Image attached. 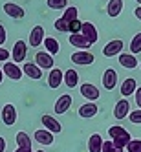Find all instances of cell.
I'll use <instances>...</instances> for the list:
<instances>
[{"label":"cell","mask_w":141,"mask_h":152,"mask_svg":"<svg viewBox=\"0 0 141 152\" xmlns=\"http://www.w3.org/2000/svg\"><path fill=\"white\" fill-rule=\"evenodd\" d=\"M15 152H33V150H31V147H24V148H18V147H17Z\"/></svg>","instance_id":"obj_41"},{"label":"cell","mask_w":141,"mask_h":152,"mask_svg":"<svg viewBox=\"0 0 141 152\" xmlns=\"http://www.w3.org/2000/svg\"><path fill=\"white\" fill-rule=\"evenodd\" d=\"M108 136L112 137V143L117 148H126V145L132 141L128 130L123 128V126H110V128H108Z\"/></svg>","instance_id":"obj_1"},{"label":"cell","mask_w":141,"mask_h":152,"mask_svg":"<svg viewBox=\"0 0 141 152\" xmlns=\"http://www.w3.org/2000/svg\"><path fill=\"white\" fill-rule=\"evenodd\" d=\"M123 40H119V39H115V40H110L108 44L103 48V55L104 57H115V55H121L123 53Z\"/></svg>","instance_id":"obj_4"},{"label":"cell","mask_w":141,"mask_h":152,"mask_svg":"<svg viewBox=\"0 0 141 152\" xmlns=\"http://www.w3.org/2000/svg\"><path fill=\"white\" fill-rule=\"evenodd\" d=\"M2 121H4V125H7V126L15 125V121H17V108H15L13 104H6V106L2 108Z\"/></svg>","instance_id":"obj_11"},{"label":"cell","mask_w":141,"mask_h":152,"mask_svg":"<svg viewBox=\"0 0 141 152\" xmlns=\"http://www.w3.org/2000/svg\"><path fill=\"white\" fill-rule=\"evenodd\" d=\"M70 44L75 46V48H79V50H88L92 46V42L86 39L83 33H75V35L70 37Z\"/></svg>","instance_id":"obj_14"},{"label":"cell","mask_w":141,"mask_h":152,"mask_svg":"<svg viewBox=\"0 0 141 152\" xmlns=\"http://www.w3.org/2000/svg\"><path fill=\"white\" fill-rule=\"evenodd\" d=\"M119 64H121L123 68L134 70L137 66V59H136V55H132V53H121V55H119Z\"/></svg>","instance_id":"obj_20"},{"label":"cell","mask_w":141,"mask_h":152,"mask_svg":"<svg viewBox=\"0 0 141 152\" xmlns=\"http://www.w3.org/2000/svg\"><path fill=\"white\" fill-rule=\"evenodd\" d=\"M4 150H6V139L0 137V152H4Z\"/></svg>","instance_id":"obj_40"},{"label":"cell","mask_w":141,"mask_h":152,"mask_svg":"<svg viewBox=\"0 0 141 152\" xmlns=\"http://www.w3.org/2000/svg\"><path fill=\"white\" fill-rule=\"evenodd\" d=\"M81 33L88 39L92 44H95L97 39H99V33H97V29H95V26L92 22H83V31H81Z\"/></svg>","instance_id":"obj_17"},{"label":"cell","mask_w":141,"mask_h":152,"mask_svg":"<svg viewBox=\"0 0 141 152\" xmlns=\"http://www.w3.org/2000/svg\"><path fill=\"white\" fill-rule=\"evenodd\" d=\"M22 72L28 75L29 79H35V81H39L42 77V70L37 66V64H33V62H26L22 66Z\"/></svg>","instance_id":"obj_18"},{"label":"cell","mask_w":141,"mask_h":152,"mask_svg":"<svg viewBox=\"0 0 141 152\" xmlns=\"http://www.w3.org/2000/svg\"><path fill=\"white\" fill-rule=\"evenodd\" d=\"M4 75H7L9 79H13V81H18L20 77H22V68H18L17 66V62H11V61H7V62H4Z\"/></svg>","instance_id":"obj_7"},{"label":"cell","mask_w":141,"mask_h":152,"mask_svg":"<svg viewBox=\"0 0 141 152\" xmlns=\"http://www.w3.org/2000/svg\"><path fill=\"white\" fill-rule=\"evenodd\" d=\"M128 114H130V103L126 99L117 101V104L114 106V117L115 119H125V117H128Z\"/></svg>","instance_id":"obj_12"},{"label":"cell","mask_w":141,"mask_h":152,"mask_svg":"<svg viewBox=\"0 0 141 152\" xmlns=\"http://www.w3.org/2000/svg\"><path fill=\"white\" fill-rule=\"evenodd\" d=\"M77 13H79V9L75 7V6H72V7H66V11H64L62 18H64V20H66V22L70 24V22H73V20H77Z\"/></svg>","instance_id":"obj_28"},{"label":"cell","mask_w":141,"mask_h":152,"mask_svg":"<svg viewBox=\"0 0 141 152\" xmlns=\"http://www.w3.org/2000/svg\"><path fill=\"white\" fill-rule=\"evenodd\" d=\"M139 66H141V64H139Z\"/></svg>","instance_id":"obj_45"},{"label":"cell","mask_w":141,"mask_h":152,"mask_svg":"<svg viewBox=\"0 0 141 152\" xmlns=\"http://www.w3.org/2000/svg\"><path fill=\"white\" fill-rule=\"evenodd\" d=\"M62 81H64V73H62V70L53 68V70L50 72V75H48V84H50V88H59Z\"/></svg>","instance_id":"obj_16"},{"label":"cell","mask_w":141,"mask_h":152,"mask_svg":"<svg viewBox=\"0 0 141 152\" xmlns=\"http://www.w3.org/2000/svg\"><path fill=\"white\" fill-rule=\"evenodd\" d=\"M64 84H66L68 88H75V86L79 84L77 70H66V73H64Z\"/></svg>","instance_id":"obj_24"},{"label":"cell","mask_w":141,"mask_h":152,"mask_svg":"<svg viewBox=\"0 0 141 152\" xmlns=\"http://www.w3.org/2000/svg\"><path fill=\"white\" fill-rule=\"evenodd\" d=\"M9 57H11V53H9L6 48H0V61H2V62H7Z\"/></svg>","instance_id":"obj_36"},{"label":"cell","mask_w":141,"mask_h":152,"mask_svg":"<svg viewBox=\"0 0 141 152\" xmlns=\"http://www.w3.org/2000/svg\"><path fill=\"white\" fill-rule=\"evenodd\" d=\"M106 11L110 17H119L123 11V0H110L106 6Z\"/></svg>","instance_id":"obj_25"},{"label":"cell","mask_w":141,"mask_h":152,"mask_svg":"<svg viewBox=\"0 0 141 152\" xmlns=\"http://www.w3.org/2000/svg\"><path fill=\"white\" fill-rule=\"evenodd\" d=\"M42 125H44V128L48 130V132H51V134H59L61 130H62V126H61V123L57 121L53 115H42Z\"/></svg>","instance_id":"obj_10"},{"label":"cell","mask_w":141,"mask_h":152,"mask_svg":"<svg viewBox=\"0 0 141 152\" xmlns=\"http://www.w3.org/2000/svg\"><path fill=\"white\" fill-rule=\"evenodd\" d=\"M103 137L99 134H92L88 139V150L90 152H103Z\"/></svg>","instance_id":"obj_22"},{"label":"cell","mask_w":141,"mask_h":152,"mask_svg":"<svg viewBox=\"0 0 141 152\" xmlns=\"http://www.w3.org/2000/svg\"><path fill=\"white\" fill-rule=\"evenodd\" d=\"M134 15H136L137 20H141V6H137V7L134 9Z\"/></svg>","instance_id":"obj_39"},{"label":"cell","mask_w":141,"mask_h":152,"mask_svg":"<svg viewBox=\"0 0 141 152\" xmlns=\"http://www.w3.org/2000/svg\"><path fill=\"white\" fill-rule=\"evenodd\" d=\"M68 31H70L72 35L81 33V31H83V22H81V20H73V22H70L68 24Z\"/></svg>","instance_id":"obj_31"},{"label":"cell","mask_w":141,"mask_h":152,"mask_svg":"<svg viewBox=\"0 0 141 152\" xmlns=\"http://www.w3.org/2000/svg\"><path fill=\"white\" fill-rule=\"evenodd\" d=\"M42 42H44V28L42 26H35L33 29L29 31V46H40Z\"/></svg>","instance_id":"obj_8"},{"label":"cell","mask_w":141,"mask_h":152,"mask_svg":"<svg viewBox=\"0 0 141 152\" xmlns=\"http://www.w3.org/2000/svg\"><path fill=\"white\" fill-rule=\"evenodd\" d=\"M97 112H99V108H97V104H95V103H84V104L79 108V115H81V117H84V119L94 117Z\"/></svg>","instance_id":"obj_21"},{"label":"cell","mask_w":141,"mask_h":152,"mask_svg":"<svg viewBox=\"0 0 141 152\" xmlns=\"http://www.w3.org/2000/svg\"><path fill=\"white\" fill-rule=\"evenodd\" d=\"M115 84H117V72L114 68L104 70V73H103V86L106 90H114Z\"/></svg>","instance_id":"obj_9"},{"label":"cell","mask_w":141,"mask_h":152,"mask_svg":"<svg viewBox=\"0 0 141 152\" xmlns=\"http://www.w3.org/2000/svg\"><path fill=\"white\" fill-rule=\"evenodd\" d=\"M46 4H48V7H50V9H64V7L68 6L66 0H48Z\"/></svg>","instance_id":"obj_30"},{"label":"cell","mask_w":141,"mask_h":152,"mask_svg":"<svg viewBox=\"0 0 141 152\" xmlns=\"http://www.w3.org/2000/svg\"><path fill=\"white\" fill-rule=\"evenodd\" d=\"M126 150L128 152H141V139H132L126 145Z\"/></svg>","instance_id":"obj_33"},{"label":"cell","mask_w":141,"mask_h":152,"mask_svg":"<svg viewBox=\"0 0 141 152\" xmlns=\"http://www.w3.org/2000/svg\"><path fill=\"white\" fill-rule=\"evenodd\" d=\"M44 48L50 55H55V53H59V40H55L53 37H46L44 39Z\"/></svg>","instance_id":"obj_26"},{"label":"cell","mask_w":141,"mask_h":152,"mask_svg":"<svg viewBox=\"0 0 141 152\" xmlns=\"http://www.w3.org/2000/svg\"><path fill=\"white\" fill-rule=\"evenodd\" d=\"M4 13L7 17H11V18H22L24 17V9L20 6H17V4H13V2H6L4 4Z\"/></svg>","instance_id":"obj_15"},{"label":"cell","mask_w":141,"mask_h":152,"mask_svg":"<svg viewBox=\"0 0 141 152\" xmlns=\"http://www.w3.org/2000/svg\"><path fill=\"white\" fill-rule=\"evenodd\" d=\"M94 53H90L88 50H79V51H75L73 55H72V62L73 64H79V66H88V64L94 62Z\"/></svg>","instance_id":"obj_3"},{"label":"cell","mask_w":141,"mask_h":152,"mask_svg":"<svg viewBox=\"0 0 141 152\" xmlns=\"http://www.w3.org/2000/svg\"><path fill=\"white\" fill-rule=\"evenodd\" d=\"M35 64L40 68V70H53V64H55V61H53V55H50L48 51H37L35 53Z\"/></svg>","instance_id":"obj_2"},{"label":"cell","mask_w":141,"mask_h":152,"mask_svg":"<svg viewBox=\"0 0 141 152\" xmlns=\"http://www.w3.org/2000/svg\"><path fill=\"white\" fill-rule=\"evenodd\" d=\"M6 39H7V33H6V28H4V24H0V46L6 42Z\"/></svg>","instance_id":"obj_37"},{"label":"cell","mask_w":141,"mask_h":152,"mask_svg":"<svg viewBox=\"0 0 141 152\" xmlns=\"http://www.w3.org/2000/svg\"><path fill=\"white\" fill-rule=\"evenodd\" d=\"M128 119H130V123H134V125H141V108L132 110V114H128Z\"/></svg>","instance_id":"obj_32"},{"label":"cell","mask_w":141,"mask_h":152,"mask_svg":"<svg viewBox=\"0 0 141 152\" xmlns=\"http://www.w3.org/2000/svg\"><path fill=\"white\" fill-rule=\"evenodd\" d=\"M136 2H137V4H139V6H141V0H136Z\"/></svg>","instance_id":"obj_43"},{"label":"cell","mask_w":141,"mask_h":152,"mask_svg":"<svg viewBox=\"0 0 141 152\" xmlns=\"http://www.w3.org/2000/svg\"><path fill=\"white\" fill-rule=\"evenodd\" d=\"M37 152H44V150H37Z\"/></svg>","instance_id":"obj_44"},{"label":"cell","mask_w":141,"mask_h":152,"mask_svg":"<svg viewBox=\"0 0 141 152\" xmlns=\"http://www.w3.org/2000/svg\"><path fill=\"white\" fill-rule=\"evenodd\" d=\"M55 29H57V31H68V22H66L64 18L55 20Z\"/></svg>","instance_id":"obj_35"},{"label":"cell","mask_w":141,"mask_h":152,"mask_svg":"<svg viewBox=\"0 0 141 152\" xmlns=\"http://www.w3.org/2000/svg\"><path fill=\"white\" fill-rule=\"evenodd\" d=\"M103 152H123V148H117L112 141H104L103 143Z\"/></svg>","instance_id":"obj_34"},{"label":"cell","mask_w":141,"mask_h":152,"mask_svg":"<svg viewBox=\"0 0 141 152\" xmlns=\"http://www.w3.org/2000/svg\"><path fill=\"white\" fill-rule=\"evenodd\" d=\"M81 95L84 99H88L90 103H94L95 99H99V88H97L95 84L84 83V84H81Z\"/></svg>","instance_id":"obj_5"},{"label":"cell","mask_w":141,"mask_h":152,"mask_svg":"<svg viewBox=\"0 0 141 152\" xmlns=\"http://www.w3.org/2000/svg\"><path fill=\"white\" fill-rule=\"evenodd\" d=\"M26 53H28V44L24 40H17L15 46H13V51H11L13 62H22L26 59Z\"/></svg>","instance_id":"obj_6"},{"label":"cell","mask_w":141,"mask_h":152,"mask_svg":"<svg viewBox=\"0 0 141 152\" xmlns=\"http://www.w3.org/2000/svg\"><path fill=\"white\" fill-rule=\"evenodd\" d=\"M70 106H72V95H68V94L61 95L55 101V114H66L70 110Z\"/></svg>","instance_id":"obj_13"},{"label":"cell","mask_w":141,"mask_h":152,"mask_svg":"<svg viewBox=\"0 0 141 152\" xmlns=\"http://www.w3.org/2000/svg\"><path fill=\"white\" fill-rule=\"evenodd\" d=\"M134 95H136V104L141 108V86H139V88L136 90V94H134Z\"/></svg>","instance_id":"obj_38"},{"label":"cell","mask_w":141,"mask_h":152,"mask_svg":"<svg viewBox=\"0 0 141 152\" xmlns=\"http://www.w3.org/2000/svg\"><path fill=\"white\" fill-rule=\"evenodd\" d=\"M130 53L132 55H137V53H141V33H136L132 42H130Z\"/></svg>","instance_id":"obj_27"},{"label":"cell","mask_w":141,"mask_h":152,"mask_svg":"<svg viewBox=\"0 0 141 152\" xmlns=\"http://www.w3.org/2000/svg\"><path fill=\"white\" fill-rule=\"evenodd\" d=\"M33 137H35L37 143H40V145H53V134H51V132H48L46 128L37 130Z\"/></svg>","instance_id":"obj_19"},{"label":"cell","mask_w":141,"mask_h":152,"mask_svg":"<svg viewBox=\"0 0 141 152\" xmlns=\"http://www.w3.org/2000/svg\"><path fill=\"white\" fill-rule=\"evenodd\" d=\"M136 90H137L136 79H125V81H123V84H121V95H123V97H128V95L136 94Z\"/></svg>","instance_id":"obj_23"},{"label":"cell","mask_w":141,"mask_h":152,"mask_svg":"<svg viewBox=\"0 0 141 152\" xmlns=\"http://www.w3.org/2000/svg\"><path fill=\"white\" fill-rule=\"evenodd\" d=\"M17 145H18V148L31 147V137H29L26 132H18V134H17Z\"/></svg>","instance_id":"obj_29"},{"label":"cell","mask_w":141,"mask_h":152,"mask_svg":"<svg viewBox=\"0 0 141 152\" xmlns=\"http://www.w3.org/2000/svg\"><path fill=\"white\" fill-rule=\"evenodd\" d=\"M2 81H4V70H0V84H2Z\"/></svg>","instance_id":"obj_42"}]
</instances>
